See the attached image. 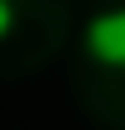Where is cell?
I'll list each match as a JSON object with an SVG mask.
<instances>
[{
  "label": "cell",
  "instance_id": "cell-1",
  "mask_svg": "<svg viewBox=\"0 0 125 130\" xmlns=\"http://www.w3.org/2000/svg\"><path fill=\"white\" fill-rule=\"evenodd\" d=\"M85 50L105 70H120L125 75V5L120 10H100V15L85 25Z\"/></svg>",
  "mask_w": 125,
  "mask_h": 130
},
{
  "label": "cell",
  "instance_id": "cell-2",
  "mask_svg": "<svg viewBox=\"0 0 125 130\" xmlns=\"http://www.w3.org/2000/svg\"><path fill=\"white\" fill-rule=\"evenodd\" d=\"M10 25H15V5H10V0H0V40L10 35Z\"/></svg>",
  "mask_w": 125,
  "mask_h": 130
}]
</instances>
